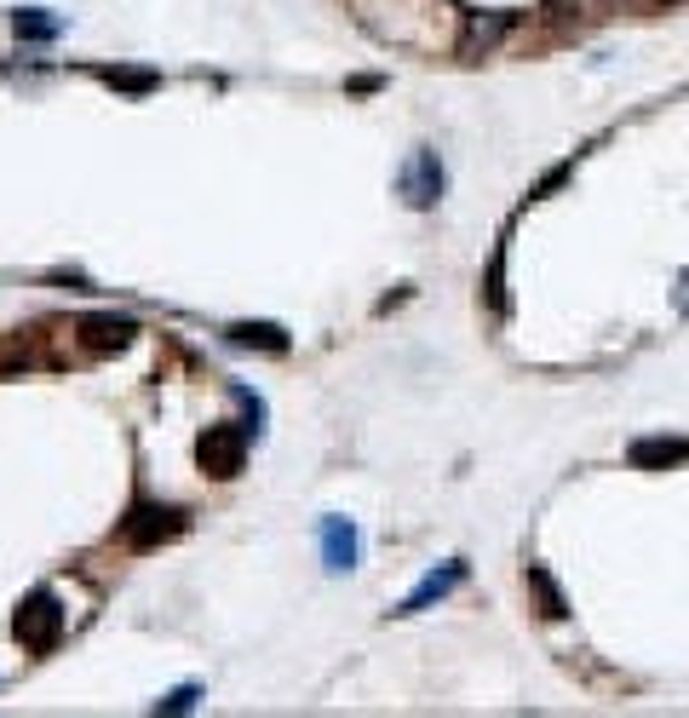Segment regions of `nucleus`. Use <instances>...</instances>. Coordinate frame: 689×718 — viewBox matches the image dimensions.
<instances>
[{
	"instance_id": "1",
	"label": "nucleus",
	"mask_w": 689,
	"mask_h": 718,
	"mask_svg": "<svg viewBox=\"0 0 689 718\" xmlns=\"http://www.w3.org/2000/svg\"><path fill=\"white\" fill-rule=\"evenodd\" d=\"M184 511L179 506H156V500H138L127 518H121V546H132V552H156V546L179 540L184 535Z\"/></svg>"
},
{
	"instance_id": "2",
	"label": "nucleus",
	"mask_w": 689,
	"mask_h": 718,
	"mask_svg": "<svg viewBox=\"0 0 689 718\" xmlns=\"http://www.w3.org/2000/svg\"><path fill=\"white\" fill-rule=\"evenodd\" d=\"M397 196L408 201V208H437L442 201V161H437V150L431 144H420L402 167H397Z\"/></svg>"
},
{
	"instance_id": "3",
	"label": "nucleus",
	"mask_w": 689,
	"mask_h": 718,
	"mask_svg": "<svg viewBox=\"0 0 689 718\" xmlns=\"http://www.w3.org/2000/svg\"><path fill=\"white\" fill-rule=\"evenodd\" d=\"M248 426H207L201 442H196V460L207 477H236L241 460H248Z\"/></svg>"
},
{
	"instance_id": "4",
	"label": "nucleus",
	"mask_w": 689,
	"mask_h": 718,
	"mask_svg": "<svg viewBox=\"0 0 689 718\" xmlns=\"http://www.w3.org/2000/svg\"><path fill=\"white\" fill-rule=\"evenodd\" d=\"M18 638L29 644V649H52L58 644V632H63V604L52 598V592H29L23 604H18Z\"/></svg>"
},
{
	"instance_id": "5",
	"label": "nucleus",
	"mask_w": 689,
	"mask_h": 718,
	"mask_svg": "<svg viewBox=\"0 0 689 718\" xmlns=\"http://www.w3.org/2000/svg\"><path fill=\"white\" fill-rule=\"evenodd\" d=\"M460 580H466V564H460V558H448L442 569H431V575L420 580V587H413V592L397 604V615H420V609H431L437 598H448V592H455Z\"/></svg>"
},
{
	"instance_id": "6",
	"label": "nucleus",
	"mask_w": 689,
	"mask_h": 718,
	"mask_svg": "<svg viewBox=\"0 0 689 718\" xmlns=\"http://www.w3.org/2000/svg\"><path fill=\"white\" fill-rule=\"evenodd\" d=\"M322 569L328 575H351L357 569V529H351V518H322Z\"/></svg>"
},
{
	"instance_id": "7",
	"label": "nucleus",
	"mask_w": 689,
	"mask_h": 718,
	"mask_svg": "<svg viewBox=\"0 0 689 718\" xmlns=\"http://www.w3.org/2000/svg\"><path fill=\"white\" fill-rule=\"evenodd\" d=\"M627 460L638 471H667V466H683L689 460V442L683 437H638L632 449H627Z\"/></svg>"
},
{
	"instance_id": "8",
	"label": "nucleus",
	"mask_w": 689,
	"mask_h": 718,
	"mask_svg": "<svg viewBox=\"0 0 689 718\" xmlns=\"http://www.w3.org/2000/svg\"><path fill=\"white\" fill-rule=\"evenodd\" d=\"M81 333H87V346H92V351H121L138 328H132L127 317H87V322H81Z\"/></svg>"
},
{
	"instance_id": "9",
	"label": "nucleus",
	"mask_w": 689,
	"mask_h": 718,
	"mask_svg": "<svg viewBox=\"0 0 689 718\" xmlns=\"http://www.w3.org/2000/svg\"><path fill=\"white\" fill-rule=\"evenodd\" d=\"M230 346H248V351H288V333L276 322H236L230 328Z\"/></svg>"
},
{
	"instance_id": "10",
	"label": "nucleus",
	"mask_w": 689,
	"mask_h": 718,
	"mask_svg": "<svg viewBox=\"0 0 689 718\" xmlns=\"http://www.w3.org/2000/svg\"><path fill=\"white\" fill-rule=\"evenodd\" d=\"M529 592L540 598V615H546V621H563V615H569V604H563V592H558V580H551L540 564H529Z\"/></svg>"
},
{
	"instance_id": "11",
	"label": "nucleus",
	"mask_w": 689,
	"mask_h": 718,
	"mask_svg": "<svg viewBox=\"0 0 689 718\" xmlns=\"http://www.w3.org/2000/svg\"><path fill=\"white\" fill-rule=\"evenodd\" d=\"M12 29H18V41H52L63 18L58 12H41V7H29V12H12Z\"/></svg>"
},
{
	"instance_id": "12",
	"label": "nucleus",
	"mask_w": 689,
	"mask_h": 718,
	"mask_svg": "<svg viewBox=\"0 0 689 718\" xmlns=\"http://www.w3.org/2000/svg\"><path fill=\"white\" fill-rule=\"evenodd\" d=\"M103 81L121 87V92H150V87H161L156 70H103Z\"/></svg>"
},
{
	"instance_id": "13",
	"label": "nucleus",
	"mask_w": 689,
	"mask_h": 718,
	"mask_svg": "<svg viewBox=\"0 0 689 718\" xmlns=\"http://www.w3.org/2000/svg\"><path fill=\"white\" fill-rule=\"evenodd\" d=\"M500 277H506V248H500L495 265H489V305H495V311H506V288H500Z\"/></svg>"
},
{
	"instance_id": "14",
	"label": "nucleus",
	"mask_w": 689,
	"mask_h": 718,
	"mask_svg": "<svg viewBox=\"0 0 689 718\" xmlns=\"http://www.w3.org/2000/svg\"><path fill=\"white\" fill-rule=\"evenodd\" d=\"M196 696H201L196 684H184V690H172L167 701H156V712H190V707H196Z\"/></svg>"
},
{
	"instance_id": "15",
	"label": "nucleus",
	"mask_w": 689,
	"mask_h": 718,
	"mask_svg": "<svg viewBox=\"0 0 689 718\" xmlns=\"http://www.w3.org/2000/svg\"><path fill=\"white\" fill-rule=\"evenodd\" d=\"M672 299H678V311L689 317V270H683V282H678V293H672Z\"/></svg>"
}]
</instances>
